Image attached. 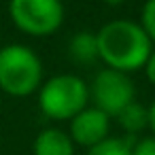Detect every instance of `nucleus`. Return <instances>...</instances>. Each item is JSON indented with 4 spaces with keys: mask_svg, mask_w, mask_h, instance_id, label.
Masks as SVG:
<instances>
[{
    "mask_svg": "<svg viewBox=\"0 0 155 155\" xmlns=\"http://www.w3.org/2000/svg\"><path fill=\"white\" fill-rule=\"evenodd\" d=\"M96 41L98 58L108 68L125 74L144 68L153 51V43L142 30V26L130 19H115L104 24L98 30Z\"/></svg>",
    "mask_w": 155,
    "mask_h": 155,
    "instance_id": "1",
    "label": "nucleus"
},
{
    "mask_svg": "<svg viewBox=\"0 0 155 155\" xmlns=\"http://www.w3.org/2000/svg\"><path fill=\"white\" fill-rule=\"evenodd\" d=\"M43 83V62L26 45H5L0 49V89L9 96H30Z\"/></svg>",
    "mask_w": 155,
    "mask_h": 155,
    "instance_id": "2",
    "label": "nucleus"
},
{
    "mask_svg": "<svg viewBox=\"0 0 155 155\" xmlns=\"http://www.w3.org/2000/svg\"><path fill=\"white\" fill-rule=\"evenodd\" d=\"M89 100L87 83L77 74H58L41 85L38 104L41 110L55 121L72 119L79 115Z\"/></svg>",
    "mask_w": 155,
    "mask_h": 155,
    "instance_id": "3",
    "label": "nucleus"
},
{
    "mask_svg": "<svg viewBox=\"0 0 155 155\" xmlns=\"http://www.w3.org/2000/svg\"><path fill=\"white\" fill-rule=\"evenodd\" d=\"M13 24L30 36H49L64 21L62 0H9Z\"/></svg>",
    "mask_w": 155,
    "mask_h": 155,
    "instance_id": "4",
    "label": "nucleus"
},
{
    "mask_svg": "<svg viewBox=\"0 0 155 155\" xmlns=\"http://www.w3.org/2000/svg\"><path fill=\"white\" fill-rule=\"evenodd\" d=\"M91 98L96 102V108H100L108 117H117L127 104L134 102V83L125 72L104 68L91 83Z\"/></svg>",
    "mask_w": 155,
    "mask_h": 155,
    "instance_id": "5",
    "label": "nucleus"
},
{
    "mask_svg": "<svg viewBox=\"0 0 155 155\" xmlns=\"http://www.w3.org/2000/svg\"><path fill=\"white\" fill-rule=\"evenodd\" d=\"M110 117L96 106H85L79 115L70 119V140L81 147H96L104 138H108Z\"/></svg>",
    "mask_w": 155,
    "mask_h": 155,
    "instance_id": "6",
    "label": "nucleus"
},
{
    "mask_svg": "<svg viewBox=\"0 0 155 155\" xmlns=\"http://www.w3.org/2000/svg\"><path fill=\"white\" fill-rule=\"evenodd\" d=\"M32 153L34 155H74V144L68 134H64L62 130L49 127L34 138Z\"/></svg>",
    "mask_w": 155,
    "mask_h": 155,
    "instance_id": "7",
    "label": "nucleus"
},
{
    "mask_svg": "<svg viewBox=\"0 0 155 155\" xmlns=\"http://www.w3.org/2000/svg\"><path fill=\"white\" fill-rule=\"evenodd\" d=\"M68 53L74 62L79 64H94L98 58V41H96V34L87 32V30H81L79 34L72 36L70 45H68Z\"/></svg>",
    "mask_w": 155,
    "mask_h": 155,
    "instance_id": "8",
    "label": "nucleus"
},
{
    "mask_svg": "<svg viewBox=\"0 0 155 155\" xmlns=\"http://www.w3.org/2000/svg\"><path fill=\"white\" fill-rule=\"evenodd\" d=\"M117 121L127 134H136V132L149 127V108H144L138 102H132L117 115Z\"/></svg>",
    "mask_w": 155,
    "mask_h": 155,
    "instance_id": "9",
    "label": "nucleus"
},
{
    "mask_svg": "<svg viewBox=\"0 0 155 155\" xmlns=\"http://www.w3.org/2000/svg\"><path fill=\"white\" fill-rule=\"evenodd\" d=\"M87 155H132V144L123 138H104L87 151Z\"/></svg>",
    "mask_w": 155,
    "mask_h": 155,
    "instance_id": "10",
    "label": "nucleus"
},
{
    "mask_svg": "<svg viewBox=\"0 0 155 155\" xmlns=\"http://www.w3.org/2000/svg\"><path fill=\"white\" fill-rule=\"evenodd\" d=\"M140 26L147 32V36L151 38V43H155V0H147L142 7V15H140Z\"/></svg>",
    "mask_w": 155,
    "mask_h": 155,
    "instance_id": "11",
    "label": "nucleus"
},
{
    "mask_svg": "<svg viewBox=\"0 0 155 155\" xmlns=\"http://www.w3.org/2000/svg\"><path fill=\"white\" fill-rule=\"evenodd\" d=\"M132 155H155V138H142L132 147Z\"/></svg>",
    "mask_w": 155,
    "mask_h": 155,
    "instance_id": "12",
    "label": "nucleus"
},
{
    "mask_svg": "<svg viewBox=\"0 0 155 155\" xmlns=\"http://www.w3.org/2000/svg\"><path fill=\"white\" fill-rule=\"evenodd\" d=\"M144 72H147V79L155 85V51H151V55L144 64Z\"/></svg>",
    "mask_w": 155,
    "mask_h": 155,
    "instance_id": "13",
    "label": "nucleus"
},
{
    "mask_svg": "<svg viewBox=\"0 0 155 155\" xmlns=\"http://www.w3.org/2000/svg\"><path fill=\"white\" fill-rule=\"evenodd\" d=\"M149 127L153 132V138H155V102L149 106Z\"/></svg>",
    "mask_w": 155,
    "mask_h": 155,
    "instance_id": "14",
    "label": "nucleus"
},
{
    "mask_svg": "<svg viewBox=\"0 0 155 155\" xmlns=\"http://www.w3.org/2000/svg\"><path fill=\"white\" fill-rule=\"evenodd\" d=\"M104 2H106V5H110V7H117V5H121V2H123V0H104Z\"/></svg>",
    "mask_w": 155,
    "mask_h": 155,
    "instance_id": "15",
    "label": "nucleus"
}]
</instances>
